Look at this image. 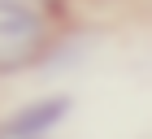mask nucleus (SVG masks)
<instances>
[{
	"label": "nucleus",
	"mask_w": 152,
	"mask_h": 139,
	"mask_svg": "<svg viewBox=\"0 0 152 139\" xmlns=\"http://www.w3.org/2000/svg\"><path fill=\"white\" fill-rule=\"evenodd\" d=\"M57 4L0 0V74H18L44 61L57 44Z\"/></svg>",
	"instance_id": "f257e3e1"
},
{
	"label": "nucleus",
	"mask_w": 152,
	"mask_h": 139,
	"mask_svg": "<svg viewBox=\"0 0 152 139\" xmlns=\"http://www.w3.org/2000/svg\"><path fill=\"white\" fill-rule=\"evenodd\" d=\"M70 117V100L65 96H44L22 109H13L9 117H0V139H52V130Z\"/></svg>",
	"instance_id": "f03ea898"
},
{
	"label": "nucleus",
	"mask_w": 152,
	"mask_h": 139,
	"mask_svg": "<svg viewBox=\"0 0 152 139\" xmlns=\"http://www.w3.org/2000/svg\"><path fill=\"white\" fill-rule=\"evenodd\" d=\"M35 4H61V0H35Z\"/></svg>",
	"instance_id": "7ed1b4c3"
}]
</instances>
